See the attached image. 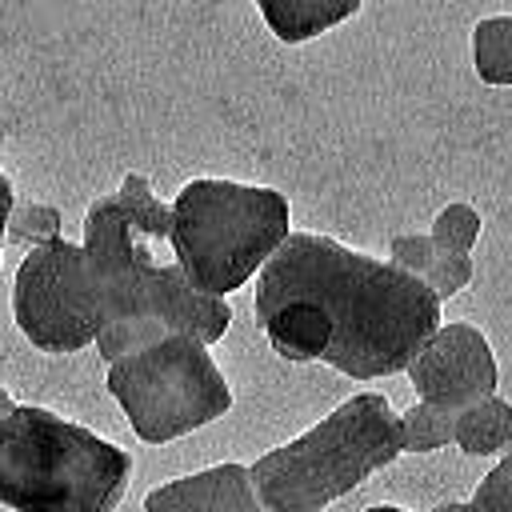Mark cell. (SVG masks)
<instances>
[{"instance_id": "obj_1", "label": "cell", "mask_w": 512, "mask_h": 512, "mask_svg": "<svg viewBox=\"0 0 512 512\" xmlns=\"http://www.w3.org/2000/svg\"><path fill=\"white\" fill-rule=\"evenodd\" d=\"M252 312L276 356L324 360L352 380L404 372L440 328V304L416 276L316 232H288L260 264Z\"/></svg>"}, {"instance_id": "obj_2", "label": "cell", "mask_w": 512, "mask_h": 512, "mask_svg": "<svg viewBox=\"0 0 512 512\" xmlns=\"http://www.w3.org/2000/svg\"><path fill=\"white\" fill-rule=\"evenodd\" d=\"M84 272L96 304V352L112 364L140 352L164 336H188L196 344H216L228 324V300L196 292L176 260H160L116 196L92 200L84 212Z\"/></svg>"}, {"instance_id": "obj_3", "label": "cell", "mask_w": 512, "mask_h": 512, "mask_svg": "<svg viewBox=\"0 0 512 512\" xmlns=\"http://www.w3.org/2000/svg\"><path fill=\"white\" fill-rule=\"evenodd\" d=\"M132 480V456L40 404L0 420V504L12 512H112Z\"/></svg>"}, {"instance_id": "obj_4", "label": "cell", "mask_w": 512, "mask_h": 512, "mask_svg": "<svg viewBox=\"0 0 512 512\" xmlns=\"http://www.w3.org/2000/svg\"><path fill=\"white\" fill-rule=\"evenodd\" d=\"M400 456V420L380 392H360L320 416L304 436L248 464L264 512H324Z\"/></svg>"}, {"instance_id": "obj_5", "label": "cell", "mask_w": 512, "mask_h": 512, "mask_svg": "<svg viewBox=\"0 0 512 512\" xmlns=\"http://www.w3.org/2000/svg\"><path fill=\"white\" fill-rule=\"evenodd\" d=\"M168 212L172 260L184 280L212 300L244 288L292 232L284 192L236 180H188Z\"/></svg>"}, {"instance_id": "obj_6", "label": "cell", "mask_w": 512, "mask_h": 512, "mask_svg": "<svg viewBox=\"0 0 512 512\" xmlns=\"http://www.w3.org/2000/svg\"><path fill=\"white\" fill-rule=\"evenodd\" d=\"M108 392L124 408L132 432L148 444L188 436L232 408V388L204 344L164 336L108 364Z\"/></svg>"}, {"instance_id": "obj_7", "label": "cell", "mask_w": 512, "mask_h": 512, "mask_svg": "<svg viewBox=\"0 0 512 512\" xmlns=\"http://www.w3.org/2000/svg\"><path fill=\"white\" fill-rule=\"evenodd\" d=\"M12 316L36 352H80L96 340V304L80 244L60 236L20 260Z\"/></svg>"}, {"instance_id": "obj_8", "label": "cell", "mask_w": 512, "mask_h": 512, "mask_svg": "<svg viewBox=\"0 0 512 512\" xmlns=\"http://www.w3.org/2000/svg\"><path fill=\"white\" fill-rule=\"evenodd\" d=\"M408 380L420 396V404H432L440 412H460L468 404H480L496 396V356L480 328L472 324H440L420 352L408 360Z\"/></svg>"}, {"instance_id": "obj_9", "label": "cell", "mask_w": 512, "mask_h": 512, "mask_svg": "<svg viewBox=\"0 0 512 512\" xmlns=\"http://www.w3.org/2000/svg\"><path fill=\"white\" fill-rule=\"evenodd\" d=\"M144 512H264L248 464H212L204 472L168 480L144 496Z\"/></svg>"}, {"instance_id": "obj_10", "label": "cell", "mask_w": 512, "mask_h": 512, "mask_svg": "<svg viewBox=\"0 0 512 512\" xmlns=\"http://www.w3.org/2000/svg\"><path fill=\"white\" fill-rule=\"evenodd\" d=\"M256 8L268 20V28L276 32V40L304 44V40L336 28L340 20L356 16L360 0H260Z\"/></svg>"}, {"instance_id": "obj_11", "label": "cell", "mask_w": 512, "mask_h": 512, "mask_svg": "<svg viewBox=\"0 0 512 512\" xmlns=\"http://www.w3.org/2000/svg\"><path fill=\"white\" fill-rule=\"evenodd\" d=\"M512 440V404L504 396H488L452 416V444L468 456H492Z\"/></svg>"}, {"instance_id": "obj_12", "label": "cell", "mask_w": 512, "mask_h": 512, "mask_svg": "<svg viewBox=\"0 0 512 512\" xmlns=\"http://www.w3.org/2000/svg\"><path fill=\"white\" fill-rule=\"evenodd\" d=\"M472 64L476 76L492 88H508L512 84V16H488L472 28Z\"/></svg>"}, {"instance_id": "obj_13", "label": "cell", "mask_w": 512, "mask_h": 512, "mask_svg": "<svg viewBox=\"0 0 512 512\" xmlns=\"http://www.w3.org/2000/svg\"><path fill=\"white\" fill-rule=\"evenodd\" d=\"M116 204L124 208V216L132 220V228L148 240V244H164L168 240V228H172V212H168V204L152 192V184H148V176H140V172H128L124 180H120V192H116Z\"/></svg>"}, {"instance_id": "obj_14", "label": "cell", "mask_w": 512, "mask_h": 512, "mask_svg": "<svg viewBox=\"0 0 512 512\" xmlns=\"http://www.w3.org/2000/svg\"><path fill=\"white\" fill-rule=\"evenodd\" d=\"M396 420H400V452H436L452 444V412L416 400Z\"/></svg>"}, {"instance_id": "obj_15", "label": "cell", "mask_w": 512, "mask_h": 512, "mask_svg": "<svg viewBox=\"0 0 512 512\" xmlns=\"http://www.w3.org/2000/svg\"><path fill=\"white\" fill-rule=\"evenodd\" d=\"M432 248L436 252H448V256H468L480 240V212L472 204H448L436 212L432 220V232H428Z\"/></svg>"}, {"instance_id": "obj_16", "label": "cell", "mask_w": 512, "mask_h": 512, "mask_svg": "<svg viewBox=\"0 0 512 512\" xmlns=\"http://www.w3.org/2000/svg\"><path fill=\"white\" fill-rule=\"evenodd\" d=\"M60 224H64V216L52 204H12L8 224H4V240L40 248L48 240H60Z\"/></svg>"}, {"instance_id": "obj_17", "label": "cell", "mask_w": 512, "mask_h": 512, "mask_svg": "<svg viewBox=\"0 0 512 512\" xmlns=\"http://www.w3.org/2000/svg\"><path fill=\"white\" fill-rule=\"evenodd\" d=\"M468 280H472V260L468 256H448V252H436L428 272L420 276V284L436 296V304L452 300L460 288H468Z\"/></svg>"}, {"instance_id": "obj_18", "label": "cell", "mask_w": 512, "mask_h": 512, "mask_svg": "<svg viewBox=\"0 0 512 512\" xmlns=\"http://www.w3.org/2000/svg\"><path fill=\"white\" fill-rule=\"evenodd\" d=\"M432 256H436V248H432L428 232H404V236H392V244H388V264L416 280L428 272Z\"/></svg>"}, {"instance_id": "obj_19", "label": "cell", "mask_w": 512, "mask_h": 512, "mask_svg": "<svg viewBox=\"0 0 512 512\" xmlns=\"http://www.w3.org/2000/svg\"><path fill=\"white\" fill-rule=\"evenodd\" d=\"M468 512H512V460L504 456L472 492Z\"/></svg>"}, {"instance_id": "obj_20", "label": "cell", "mask_w": 512, "mask_h": 512, "mask_svg": "<svg viewBox=\"0 0 512 512\" xmlns=\"http://www.w3.org/2000/svg\"><path fill=\"white\" fill-rule=\"evenodd\" d=\"M16 204V192H12V180L0 172V244H4V224H8V212Z\"/></svg>"}, {"instance_id": "obj_21", "label": "cell", "mask_w": 512, "mask_h": 512, "mask_svg": "<svg viewBox=\"0 0 512 512\" xmlns=\"http://www.w3.org/2000/svg\"><path fill=\"white\" fill-rule=\"evenodd\" d=\"M432 512H468V504L464 500H448V504H436Z\"/></svg>"}, {"instance_id": "obj_22", "label": "cell", "mask_w": 512, "mask_h": 512, "mask_svg": "<svg viewBox=\"0 0 512 512\" xmlns=\"http://www.w3.org/2000/svg\"><path fill=\"white\" fill-rule=\"evenodd\" d=\"M12 408H16V404H12V396H8V392H4V388H0V420H4V416H8V412H12Z\"/></svg>"}, {"instance_id": "obj_23", "label": "cell", "mask_w": 512, "mask_h": 512, "mask_svg": "<svg viewBox=\"0 0 512 512\" xmlns=\"http://www.w3.org/2000/svg\"><path fill=\"white\" fill-rule=\"evenodd\" d=\"M364 512H404V508H396V504H376V508H364Z\"/></svg>"}]
</instances>
